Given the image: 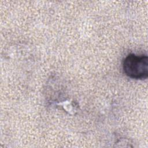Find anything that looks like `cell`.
I'll use <instances>...</instances> for the list:
<instances>
[{
  "label": "cell",
  "mask_w": 148,
  "mask_h": 148,
  "mask_svg": "<svg viewBox=\"0 0 148 148\" xmlns=\"http://www.w3.org/2000/svg\"><path fill=\"white\" fill-rule=\"evenodd\" d=\"M123 68L125 74L130 78L145 79L148 76V58L147 56L128 54L124 59Z\"/></svg>",
  "instance_id": "1"
}]
</instances>
